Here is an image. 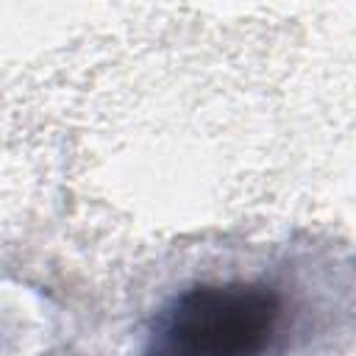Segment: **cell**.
Here are the masks:
<instances>
[{
    "label": "cell",
    "instance_id": "obj_1",
    "mask_svg": "<svg viewBox=\"0 0 356 356\" xmlns=\"http://www.w3.org/2000/svg\"><path fill=\"white\" fill-rule=\"evenodd\" d=\"M284 323V298L261 281L195 284L156 314L145 356H261Z\"/></svg>",
    "mask_w": 356,
    "mask_h": 356
}]
</instances>
